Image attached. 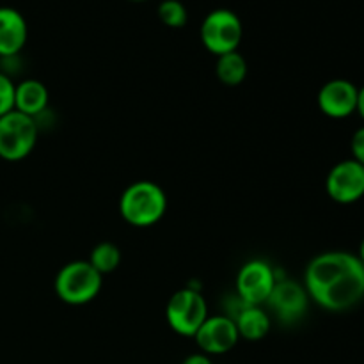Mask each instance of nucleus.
I'll use <instances>...</instances> for the list:
<instances>
[{
  "label": "nucleus",
  "mask_w": 364,
  "mask_h": 364,
  "mask_svg": "<svg viewBox=\"0 0 364 364\" xmlns=\"http://www.w3.org/2000/svg\"><path fill=\"white\" fill-rule=\"evenodd\" d=\"M306 291L327 311H347L364 299V263L358 255L331 251L315 256L304 274Z\"/></svg>",
  "instance_id": "f257e3e1"
},
{
  "label": "nucleus",
  "mask_w": 364,
  "mask_h": 364,
  "mask_svg": "<svg viewBox=\"0 0 364 364\" xmlns=\"http://www.w3.org/2000/svg\"><path fill=\"white\" fill-rule=\"evenodd\" d=\"M166 210V192L153 181H135L121 194V217L132 226H153L162 219Z\"/></svg>",
  "instance_id": "f03ea898"
},
{
  "label": "nucleus",
  "mask_w": 364,
  "mask_h": 364,
  "mask_svg": "<svg viewBox=\"0 0 364 364\" xmlns=\"http://www.w3.org/2000/svg\"><path fill=\"white\" fill-rule=\"evenodd\" d=\"M102 277V274L89 262H71L57 274L55 291L66 304H85L100 294Z\"/></svg>",
  "instance_id": "7ed1b4c3"
},
{
  "label": "nucleus",
  "mask_w": 364,
  "mask_h": 364,
  "mask_svg": "<svg viewBox=\"0 0 364 364\" xmlns=\"http://www.w3.org/2000/svg\"><path fill=\"white\" fill-rule=\"evenodd\" d=\"M38 141V123L34 117L18 110L0 117V159L7 162L23 160Z\"/></svg>",
  "instance_id": "20e7f679"
},
{
  "label": "nucleus",
  "mask_w": 364,
  "mask_h": 364,
  "mask_svg": "<svg viewBox=\"0 0 364 364\" xmlns=\"http://www.w3.org/2000/svg\"><path fill=\"white\" fill-rule=\"evenodd\" d=\"M244 36V27L238 18L230 9H215L205 16L201 23V41L208 52L215 55H224L238 50Z\"/></svg>",
  "instance_id": "39448f33"
},
{
  "label": "nucleus",
  "mask_w": 364,
  "mask_h": 364,
  "mask_svg": "<svg viewBox=\"0 0 364 364\" xmlns=\"http://www.w3.org/2000/svg\"><path fill=\"white\" fill-rule=\"evenodd\" d=\"M167 322L181 336H194L208 318L206 301L194 288H181L167 302Z\"/></svg>",
  "instance_id": "423d86ee"
},
{
  "label": "nucleus",
  "mask_w": 364,
  "mask_h": 364,
  "mask_svg": "<svg viewBox=\"0 0 364 364\" xmlns=\"http://www.w3.org/2000/svg\"><path fill=\"white\" fill-rule=\"evenodd\" d=\"M326 191L340 205L358 203L364 198V166L354 159L336 164L327 174Z\"/></svg>",
  "instance_id": "0eeeda50"
},
{
  "label": "nucleus",
  "mask_w": 364,
  "mask_h": 364,
  "mask_svg": "<svg viewBox=\"0 0 364 364\" xmlns=\"http://www.w3.org/2000/svg\"><path fill=\"white\" fill-rule=\"evenodd\" d=\"M276 281L277 277L269 263L262 259L247 262L237 277L238 297L249 306H262L263 302L269 301Z\"/></svg>",
  "instance_id": "6e6552de"
},
{
  "label": "nucleus",
  "mask_w": 364,
  "mask_h": 364,
  "mask_svg": "<svg viewBox=\"0 0 364 364\" xmlns=\"http://www.w3.org/2000/svg\"><path fill=\"white\" fill-rule=\"evenodd\" d=\"M359 87L345 78H334L322 85L318 91L320 110L333 119H345L358 112Z\"/></svg>",
  "instance_id": "1a4fd4ad"
},
{
  "label": "nucleus",
  "mask_w": 364,
  "mask_h": 364,
  "mask_svg": "<svg viewBox=\"0 0 364 364\" xmlns=\"http://www.w3.org/2000/svg\"><path fill=\"white\" fill-rule=\"evenodd\" d=\"M199 348L205 354H226L237 345L238 329L237 323L230 316H208L194 334Z\"/></svg>",
  "instance_id": "9d476101"
},
{
  "label": "nucleus",
  "mask_w": 364,
  "mask_h": 364,
  "mask_svg": "<svg viewBox=\"0 0 364 364\" xmlns=\"http://www.w3.org/2000/svg\"><path fill=\"white\" fill-rule=\"evenodd\" d=\"M308 291L290 279H277L269 297L270 308L283 322H297L308 309Z\"/></svg>",
  "instance_id": "9b49d317"
},
{
  "label": "nucleus",
  "mask_w": 364,
  "mask_h": 364,
  "mask_svg": "<svg viewBox=\"0 0 364 364\" xmlns=\"http://www.w3.org/2000/svg\"><path fill=\"white\" fill-rule=\"evenodd\" d=\"M28 28L23 14L13 7H0V55L14 57L27 43Z\"/></svg>",
  "instance_id": "f8f14e48"
},
{
  "label": "nucleus",
  "mask_w": 364,
  "mask_h": 364,
  "mask_svg": "<svg viewBox=\"0 0 364 364\" xmlns=\"http://www.w3.org/2000/svg\"><path fill=\"white\" fill-rule=\"evenodd\" d=\"M48 105V91L45 84L34 78L20 82L14 89V110L36 117Z\"/></svg>",
  "instance_id": "ddd939ff"
},
{
  "label": "nucleus",
  "mask_w": 364,
  "mask_h": 364,
  "mask_svg": "<svg viewBox=\"0 0 364 364\" xmlns=\"http://www.w3.org/2000/svg\"><path fill=\"white\" fill-rule=\"evenodd\" d=\"M233 322L237 323L238 336L249 341L262 340L270 329L269 315L259 306H245Z\"/></svg>",
  "instance_id": "4468645a"
},
{
  "label": "nucleus",
  "mask_w": 364,
  "mask_h": 364,
  "mask_svg": "<svg viewBox=\"0 0 364 364\" xmlns=\"http://www.w3.org/2000/svg\"><path fill=\"white\" fill-rule=\"evenodd\" d=\"M217 78L223 82L224 85H238L244 82L245 75H247V63H245L244 57L238 53V50L230 53H224L219 55L215 66Z\"/></svg>",
  "instance_id": "2eb2a0df"
},
{
  "label": "nucleus",
  "mask_w": 364,
  "mask_h": 364,
  "mask_svg": "<svg viewBox=\"0 0 364 364\" xmlns=\"http://www.w3.org/2000/svg\"><path fill=\"white\" fill-rule=\"evenodd\" d=\"M89 263H91L102 276L103 274H110L119 267L121 252L119 249L114 244H110V242H102V244H98L92 249Z\"/></svg>",
  "instance_id": "dca6fc26"
},
{
  "label": "nucleus",
  "mask_w": 364,
  "mask_h": 364,
  "mask_svg": "<svg viewBox=\"0 0 364 364\" xmlns=\"http://www.w3.org/2000/svg\"><path fill=\"white\" fill-rule=\"evenodd\" d=\"M159 18L167 27L180 28L185 27V23L188 20V14L180 0H164L159 6Z\"/></svg>",
  "instance_id": "f3484780"
},
{
  "label": "nucleus",
  "mask_w": 364,
  "mask_h": 364,
  "mask_svg": "<svg viewBox=\"0 0 364 364\" xmlns=\"http://www.w3.org/2000/svg\"><path fill=\"white\" fill-rule=\"evenodd\" d=\"M14 89L13 80L6 73H0V117L14 110Z\"/></svg>",
  "instance_id": "a211bd4d"
},
{
  "label": "nucleus",
  "mask_w": 364,
  "mask_h": 364,
  "mask_svg": "<svg viewBox=\"0 0 364 364\" xmlns=\"http://www.w3.org/2000/svg\"><path fill=\"white\" fill-rule=\"evenodd\" d=\"M350 149H352V159L355 162H359L361 166H364V127L358 128L352 135L350 141Z\"/></svg>",
  "instance_id": "6ab92c4d"
},
{
  "label": "nucleus",
  "mask_w": 364,
  "mask_h": 364,
  "mask_svg": "<svg viewBox=\"0 0 364 364\" xmlns=\"http://www.w3.org/2000/svg\"><path fill=\"white\" fill-rule=\"evenodd\" d=\"M183 364H213L206 354H192L185 359Z\"/></svg>",
  "instance_id": "aec40b11"
},
{
  "label": "nucleus",
  "mask_w": 364,
  "mask_h": 364,
  "mask_svg": "<svg viewBox=\"0 0 364 364\" xmlns=\"http://www.w3.org/2000/svg\"><path fill=\"white\" fill-rule=\"evenodd\" d=\"M358 112L359 116L364 119V85L359 89V96H358Z\"/></svg>",
  "instance_id": "412c9836"
},
{
  "label": "nucleus",
  "mask_w": 364,
  "mask_h": 364,
  "mask_svg": "<svg viewBox=\"0 0 364 364\" xmlns=\"http://www.w3.org/2000/svg\"><path fill=\"white\" fill-rule=\"evenodd\" d=\"M359 259H361V262L364 263V238H363V242H361V245H359Z\"/></svg>",
  "instance_id": "4be33fe9"
},
{
  "label": "nucleus",
  "mask_w": 364,
  "mask_h": 364,
  "mask_svg": "<svg viewBox=\"0 0 364 364\" xmlns=\"http://www.w3.org/2000/svg\"><path fill=\"white\" fill-rule=\"evenodd\" d=\"M130 2H144V0H130Z\"/></svg>",
  "instance_id": "5701e85b"
}]
</instances>
